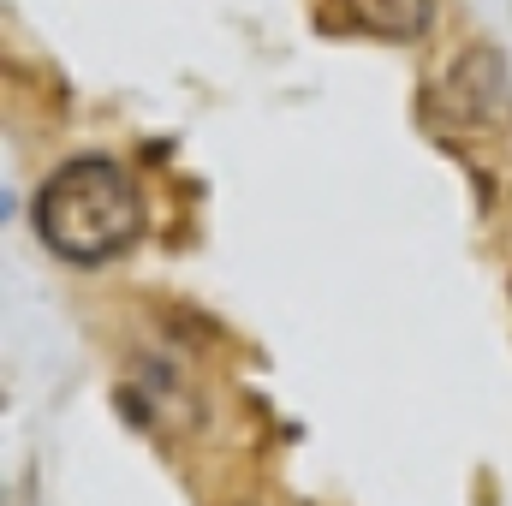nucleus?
Returning a JSON list of instances; mask_svg holds the SVG:
<instances>
[{
	"mask_svg": "<svg viewBox=\"0 0 512 506\" xmlns=\"http://www.w3.org/2000/svg\"><path fill=\"white\" fill-rule=\"evenodd\" d=\"M30 227L60 262L102 268L143 239L149 203L114 155H72L66 167H54L42 179L36 203H30Z\"/></svg>",
	"mask_w": 512,
	"mask_h": 506,
	"instance_id": "f257e3e1",
	"label": "nucleus"
},
{
	"mask_svg": "<svg viewBox=\"0 0 512 506\" xmlns=\"http://www.w3.org/2000/svg\"><path fill=\"white\" fill-rule=\"evenodd\" d=\"M328 24L376 36V42H417L435 18V0H322Z\"/></svg>",
	"mask_w": 512,
	"mask_h": 506,
	"instance_id": "f03ea898",
	"label": "nucleus"
}]
</instances>
